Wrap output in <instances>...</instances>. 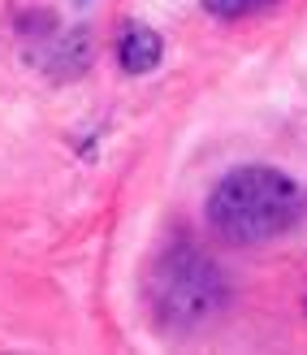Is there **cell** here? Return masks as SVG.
Listing matches in <instances>:
<instances>
[{
    "label": "cell",
    "mask_w": 307,
    "mask_h": 355,
    "mask_svg": "<svg viewBox=\"0 0 307 355\" xmlns=\"http://www.w3.org/2000/svg\"><path fill=\"white\" fill-rule=\"evenodd\" d=\"M208 225L234 247L273 243L307 217V191L286 169L238 165L208 195Z\"/></svg>",
    "instance_id": "cell-1"
},
{
    "label": "cell",
    "mask_w": 307,
    "mask_h": 355,
    "mask_svg": "<svg viewBox=\"0 0 307 355\" xmlns=\"http://www.w3.org/2000/svg\"><path fill=\"white\" fill-rule=\"evenodd\" d=\"M277 0H204V13L216 17V22H243L251 13H264Z\"/></svg>",
    "instance_id": "cell-5"
},
{
    "label": "cell",
    "mask_w": 307,
    "mask_h": 355,
    "mask_svg": "<svg viewBox=\"0 0 307 355\" xmlns=\"http://www.w3.org/2000/svg\"><path fill=\"white\" fill-rule=\"evenodd\" d=\"M165 57V40L152 26H125L117 40V61L125 74H152Z\"/></svg>",
    "instance_id": "cell-4"
},
{
    "label": "cell",
    "mask_w": 307,
    "mask_h": 355,
    "mask_svg": "<svg viewBox=\"0 0 307 355\" xmlns=\"http://www.w3.org/2000/svg\"><path fill=\"white\" fill-rule=\"evenodd\" d=\"M44 69L57 83H69V78H78L87 65H91V31L87 26H74V31H61L57 40H52L44 48Z\"/></svg>",
    "instance_id": "cell-3"
},
{
    "label": "cell",
    "mask_w": 307,
    "mask_h": 355,
    "mask_svg": "<svg viewBox=\"0 0 307 355\" xmlns=\"http://www.w3.org/2000/svg\"><path fill=\"white\" fill-rule=\"evenodd\" d=\"M229 299V282L216 260L191 243H173L148 269V308L152 321L169 334H191L208 325Z\"/></svg>",
    "instance_id": "cell-2"
}]
</instances>
